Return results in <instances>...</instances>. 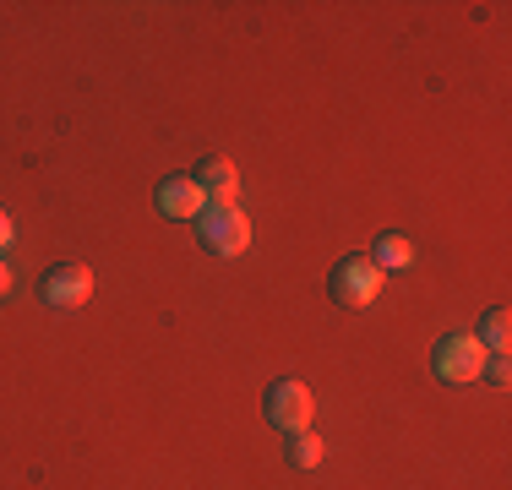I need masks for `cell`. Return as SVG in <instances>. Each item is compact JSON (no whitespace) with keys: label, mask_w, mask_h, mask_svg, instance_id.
Segmentation results:
<instances>
[{"label":"cell","mask_w":512,"mask_h":490,"mask_svg":"<svg viewBox=\"0 0 512 490\" xmlns=\"http://www.w3.org/2000/svg\"><path fill=\"white\" fill-rule=\"evenodd\" d=\"M158 213L164 218H202L207 213V196L191 175H169L164 186H158Z\"/></svg>","instance_id":"cell-6"},{"label":"cell","mask_w":512,"mask_h":490,"mask_svg":"<svg viewBox=\"0 0 512 490\" xmlns=\"http://www.w3.org/2000/svg\"><path fill=\"white\" fill-rule=\"evenodd\" d=\"M382 267L371 262V256H344V262L333 267V300L349 305V311H360V305H371L376 294H382Z\"/></svg>","instance_id":"cell-3"},{"label":"cell","mask_w":512,"mask_h":490,"mask_svg":"<svg viewBox=\"0 0 512 490\" xmlns=\"http://www.w3.org/2000/svg\"><path fill=\"white\" fill-rule=\"evenodd\" d=\"M6 245H11V218L0 213V251H6Z\"/></svg>","instance_id":"cell-12"},{"label":"cell","mask_w":512,"mask_h":490,"mask_svg":"<svg viewBox=\"0 0 512 490\" xmlns=\"http://www.w3.org/2000/svg\"><path fill=\"white\" fill-rule=\"evenodd\" d=\"M485 343L474 338V333H453V338H442L436 343V354H431V365H436V376L442 382H480V371H485Z\"/></svg>","instance_id":"cell-2"},{"label":"cell","mask_w":512,"mask_h":490,"mask_svg":"<svg viewBox=\"0 0 512 490\" xmlns=\"http://www.w3.org/2000/svg\"><path fill=\"white\" fill-rule=\"evenodd\" d=\"M197 235H202L207 251L240 256L251 245V224H246V213H240L235 202H207V213L197 218Z\"/></svg>","instance_id":"cell-1"},{"label":"cell","mask_w":512,"mask_h":490,"mask_svg":"<svg viewBox=\"0 0 512 490\" xmlns=\"http://www.w3.org/2000/svg\"><path fill=\"white\" fill-rule=\"evenodd\" d=\"M485 371H491V382H496V387H507V376H512V371H507V354H496V360H485Z\"/></svg>","instance_id":"cell-11"},{"label":"cell","mask_w":512,"mask_h":490,"mask_svg":"<svg viewBox=\"0 0 512 490\" xmlns=\"http://www.w3.org/2000/svg\"><path fill=\"white\" fill-rule=\"evenodd\" d=\"M485 343V354H507V338H512V322H507V311L496 305L491 316H485V333H474Z\"/></svg>","instance_id":"cell-9"},{"label":"cell","mask_w":512,"mask_h":490,"mask_svg":"<svg viewBox=\"0 0 512 490\" xmlns=\"http://www.w3.org/2000/svg\"><path fill=\"white\" fill-rule=\"evenodd\" d=\"M11 289V273H6V262H0V294H6Z\"/></svg>","instance_id":"cell-13"},{"label":"cell","mask_w":512,"mask_h":490,"mask_svg":"<svg viewBox=\"0 0 512 490\" xmlns=\"http://www.w3.org/2000/svg\"><path fill=\"white\" fill-rule=\"evenodd\" d=\"M289 463H295V469H316V463H322V441H316L311 431H300L295 441H289Z\"/></svg>","instance_id":"cell-10"},{"label":"cell","mask_w":512,"mask_h":490,"mask_svg":"<svg viewBox=\"0 0 512 490\" xmlns=\"http://www.w3.org/2000/svg\"><path fill=\"white\" fill-rule=\"evenodd\" d=\"M191 180L202 186L207 202H235V191H240V169L229 164V158H218V153H213V158H202Z\"/></svg>","instance_id":"cell-7"},{"label":"cell","mask_w":512,"mask_h":490,"mask_svg":"<svg viewBox=\"0 0 512 490\" xmlns=\"http://www.w3.org/2000/svg\"><path fill=\"white\" fill-rule=\"evenodd\" d=\"M311 414H316V398H311L306 382H273L267 387V420H273L278 431H289V436L311 431Z\"/></svg>","instance_id":"cell-4"},{"label":"cell","mask_w":512,"mask_h":490,"mask_svg":"<svg viewBox=\"0 0 512 490\" xmlns=\"http://www.w3.org/2000/svg\"><path fill=\"white\" fill-rule=\"evenodd\" d=\"M39 294H44V305H55V311L88 305V294H93V273H88L82 262H60V267H50V273H44Z\"/></svg>","instance_id":"cell-5"},{"label":"cell","mask_w":512,"mask_h":490,"mask_svg":"<svg viewBox=\"0 0 512 490\" xmlns=\"http://www.w3.org/2000/svg\"><path fill=\"white\" fill-rule=\"evenodd\" d=\"M371 262L382 267V273H398V267L414 262V245L404 235H382V240H376V251H371Z\"/></svg>","instance_id":"cell-8"}]
</instances>
